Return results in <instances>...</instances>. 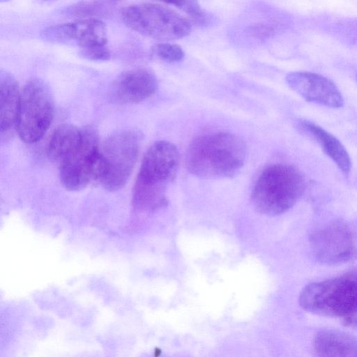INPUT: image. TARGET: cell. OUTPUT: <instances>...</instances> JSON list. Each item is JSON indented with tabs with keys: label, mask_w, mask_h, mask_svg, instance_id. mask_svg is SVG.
I'll return each instance as SVG.
<instances>
[{
	"label": "cell",
	"mask_w": 357,
	"mask_h": 357,
	"mask_svg": "<svg viewBox=\"0 0 357 357\" xmlns=\"http://www.w3.org/2000/svg\"><path fill=\"white\" fill-rule=\"evenodd\" d=\"M247 146L233 133L217 132L195 138L189 145L185 165L192 175L205 179L231 178L245 165Z\"/></svg>",
	"instance_id": "6da1fadb"
},
{
	"label": "cell",
	"mask_w": 357,
	"mask_h": 357,
	"mask_svg": "<svg viewBox=\"0 0 357 357\" xmlns=\"http://www.w3.org/2000/svg\"><path fill=\"white\" fill-rule=\"evenodd\" d=\"M179 167L177 147L167 141L154 142L146 151L132 192L133 205L153 211L167 204V192Z\"/></svg>",
	"instance_id": "7a4b0ae2"
},
{
	"label": "cell",
	"mask_w": 357,
	"mask_h": 357,
	"mask_svg": "<svg viewBox=\"0 0 357 357\" xmlns=\"http://www.w3.org/2000/svg\"><path fill=\"white\" fill-rule=\"evenodd\" d=\"M298 302L306 312L339 318L345 326L357 328V271L308 284Z\"/></svg>",
	"instance_id": "3957f363"
},
{
	"label": "cell",
	"mask_w": 357,
	"mask_h": 357,
	"mask_svg": "<svg viewBox=\"0 0 357 357\" xmlns=\"http://www.w3.org/2000/svg\"><path fill=\"white\" fill-rule=\"evenodd\" d=\"M305 188L301 172L286 164L266 167L253 186L251 199L259 213L274 216L289 210L301 198Z\"/></svg>",
	"instance_id": "277c9868"
},
{
	"label": "cell",
	"mask_w": 357,
	"mask_h": 357,
	"mask_svg": "<svg viewBox=\"0 0 357 357\" xmlns=\"http://www.w3.org/2000/svg\"><path fill=\"white\" fill-rule=\"evenodd\" d=\"M142 135L137 131H121L108 137L100 146L98 181L107 190L116 191L128 181L137 162Z\"/></svg>",
	"instance_id": "5b68a950"
},
{
	"label": "cell",
	"mask_w": 357,
	"mask_h": 357,
	"mask_svg": "<svg viewBox=\"0 0 357 357\" xmlns=\"http://www.w3.org/2000/svg\"><path fill=\"white\" fill-rule=\"evenodd\" d=\"M121 17L132 30L161 41L183 38L192 30L189 20L169 8L155 3L128 6L122 10Z\"/></svg>",
	"instance_id": "8992f818"
},
{
	"label": "cell",
	"mask_w": 357,
	"mask_h": 357,
	"mask_svg": "<svg viewBox=\"0 0 357 357\" xmlns=\"http://www.w3.org/2000/svg\"><path fill=\"white\" fill-rule=\"evenodd\" d=\"M54 116V101L50 89L39 79L27 82L20 93L16 130L22 140L39 141L48 130Z\"/></svg>",
	"instance_id": "52a82bcc"
},
{
	"label": "cell",
	"mask_w": 357,
	"mask_h": 357,
	"mask_svg": "<svg viewBox=\"0 0 357 357\" xmlns=\"http://www.w3.org/2000/svg\"><path fill=\"white\" fill-rule=\"evenodd\" d=\"M100 164V146L96 132L91 128L83 130L79 146L60 164L59 177L68 190L83 189L98 181Z\"/></svg>",
	"instance_id": "ba28073f"
},
{
	"label": "cell",
	"mask_w": 357,
	"mask_h": 357,
	"mask_svg": "<svg viewBox=\"0 0 357 357\" xmlns=\"http://www.w3.org/2000/svg\"><path fill=\"white\" fill-rule=\"evenodd\" d=\"M310 245L315 258L324 264H341L357 259V246L352 232L340 220L313 233Z\"/></svg>",
	"instance_id": "9c48e42d"
},
{
	"label": "cell",
	"mask_w": 357,
	"mask_h": 357,
	"mask_svg": "<svg viewBox=\"0 0 357 357\" xmlns=\"http://www.w3.org/2000/svg\"><path fill=\"white\" fill-rule=\"evenodd\" d=\"M288 86L307 102L332 108L342 107L343 97L336 85L319 74L298 71L286 77Z\"/></svg>",
	"instance_id": "30bf717a"
},
{
	"label": "cell",
	"mask_w": 357,
	"mask_h": 357,
	"mask_svg": "<svg viewBox=\"0 0 357 357\" xmlns=\"http://www.w3.org/2000/svg\"><path fill=\"white\" fill-rule=\"evenodd\" d=\"M158 89V80L151 70L138 68L122 73L112 89L113 98L121 103H136L153 96Z\"/></svg>",
	"instance_id": "8fae6325"
},
{
	"label": "cell",
	"mask_w": 357,
	"mask_h": 357,
	"mask_svg": "<svg viewBox=\"0 0 357 357\" xmlns=\"http://www.w3.org/2000/svg\"><path fill=\"white\" fill-rule=\"evenodd\" d=\"M295 126L302 134L317 142L344 174H349L351 158L344 146L334 135L308 120H298Z\"/></svg>",
	"instance_id": "7c38bea8"
},
{
	"label": "cell",
	"mask_w": 357,
	"mask_h": 357,
	"mask_svg": "<svg viewBox=\"0 0 357 357\" xmlns=\"http://www.w3.org/2000/svg\"><path fill=\"white\" fill-rule=\"evenodd\" d=\"M312 344L318 356L357 357V337L342 331L321 330L315 334Z\"/></svg>",
	"instance_id": "4fadbf2b"
},
{
	"label": "cell",
	"mask_w": 357,
	"mask_h": 357,
	"mask_svg": "<svg viewBox=\"0 0 357 357\" xmlns=\"http://www.w3.org/2000/svg\"><path fill=\"white\" fill-rule=\"evenodd\" d=\"M20 93L15 78L6 71L0 73V130L1 138L16 129Z\"/></svg>",
	"instance_id": "5bb4252c"
},
{
	"label": "cell",
	"mask_w": 357,
	"mask_h": 357,
	"mask_svg": "<svg viewBox=\"0 0 357 357\" xmlns=\"http://www.w3.org/2000/svg\"><path fill=\"white\" fill-rule=\"evenodd\" d=\"M83 130L70 124L59 126L52 133L47 146L50 159L60 164L80 144Z\"/></svg>",
	"instance_id": "9a60e30c"
},
{
	"label": "cell",
	"mask_w": 357,
	"mask_h": 357,
	"mask_svg": "<svg viewBox=\"0 0 357 357\" xmlns=\"http://www.w3.org/2000/svg\"><path fill=\"white\" fill-rule=\"evenodd\" d=\"M73 41L80 50L107 45L105 24L100 20L89 18L72 22Z\"/></svg>",
	"instance_id": "2e32d148"
},
{
	"label": "cell",
	"mask_w": 357,
	"mask_h": 357,
	"mask_svg": "<svg viewBox=\"0 0 357 357\" xmlns=\"http://www.w3.org/2000/svg\"><path fill=\"white\" fill-rule=\"evenodd\" d=\"M174 6L185 13L196 24L205 25L208 18L197 0H155Z\"/></svg>",
	"instance_id": "e0dca14e"
},
{
	"label": "cell",
	"mask_w": 357,
	"mask_h": 357,
	"mask_svg": "<svg viewBox=\"0 0 357 357\" xmlns=\"http://www.w3.org/2000/svg\"><path fill=\"white\" fill-rule=\"evenodd\" d=\"M40 38L48 43L67 44L73 41L72 23L59 24L44 29Z\"/></svg>",
	"instance_id": "ac0fdd59"
},
{
	"label": "cell",
	"mask_w": 357,
	"mask_h": 357,
	"mask_svg": "<svg viewBox=\"0 0 357 357\" xmlns=\"http://www.w3.org/2000/svg\"><path fill=\"white\" fill-rule=\"evenodd\" d=\"M151 52L157 59L169 63L179 62L185 56L180 46L165 41L155 44L151 47Z\"/></svg>",
	"instance_id": "d6986e66"
},
{
	"label": "cell",
	"mask_w": 357,
	"mask_h": 357,
	"mask_svg": "<svg viewBox=\"0 0 357 357\" xmlns=\"http://www.w3.org/2000/svg\"><path fill=\"white\" fill-rule=\"evenodd\" d=\"M82 56L92 61H107L110 59V52L107 45L80 50Z\"/></svg>",
	"instance_id": "ffe728a7"
},
{
	"label": "cell",
	"mask_w": 357,
	"mask_h": 357,
	"mask_svg": "<svg viewBox=\"0 0 357 357\" xmlns=\"http://www.w3.org/2000/svg\"><path fill=\"white\" fill-rule=\"evenodd\" d=\"M273 32L274 27L267 24H258L250 28V34L259 39L268 38Z\"/></svg>",
	"instance_id": "44dd1931"
},
{
	"label": "cell",
	"mask_w": 357,
	"mask_h": 357,
	"mask_svg": "<svg viewBox=\"0 0 357 357\" xmlns=\"http://www.w3.org/2000/svg\"><path fill=\"white\" fill-rule=\"evenodd\" d=\"M9 1H10V0H0L1 2H8Z\"/></svg>",
	"instance_id": "7402d4cb"
},
{
	"label": "cell",
	"mask_w": 357,
	"mask_h": 357,
	"mask_svg": "<svg viewBox=\"0 0 357 357\" xmlns=\"http://www.w3.org/2000/svg\"><path fill=\"white\" fill-rule=\"evenodd\" d=\"M40 1H55V0H40Z\"/></svg>",
	"instance_id": "603a6c76"
}]
</instances>
